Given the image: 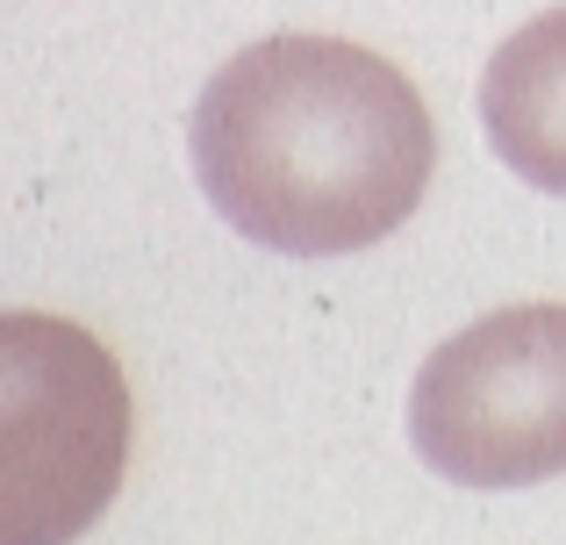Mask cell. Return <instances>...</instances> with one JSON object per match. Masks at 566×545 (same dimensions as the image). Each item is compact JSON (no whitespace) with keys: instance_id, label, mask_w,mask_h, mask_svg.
<instances>
[{"instance_id":"obj_1","label":"cell","mask_w":566,"mask_h":545,"mask_svg":"<svg viewBox=\"0 0 566 545\" xmlns=\"http://www.w3.org/2000/svg\"><path fill=\"white\" fill-rule=\"evenodd\" d=\"M187 151L208 209L280 259L395 238L438 166L409 72L352 36H265L201 86Z\"/></svg>"},{"instance_id":"obj_2","label":"cell","mask_w":566,"mask_h":545,"mask_svg":"<svg viewBox=\"0 0 566 545\" xmlns=\"http://www.w3.org/2000/svg\"><path fill=\"white\" fill-rule=\"evenodd\" d=\"M129 474V380L51 308L0 316V545H72Z\"/></svg>"},{"instance_id":"obj_3","label":"cell","mask_w":566,"mask_h":545,"mask_svg":"<svg viewBox=\"0 0 566 545\" xmlns=\"http://www.w3.org/2000/svg\"><path fill=\"white\" fill-rule=\"evenodd\" d=\"M409 446L459 489L566 474V302H510L444 337L416 366Z\"/></svg>"},{"instance_id":"obj_4","label":"cell","mask_w":566,"mask_h":545,"mask_svg":"<svg viewBox=\"0 0 566 545\" xmlns=\"http://www.w3.org/2000/svg\"><path fill=\"white\" fill-rule=\"evenodd\" d=\"M481 129L524 187L566 195V8H545L488 57Z\"/></svg>"}]
</instances>
